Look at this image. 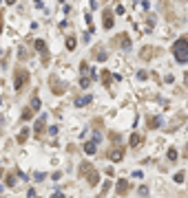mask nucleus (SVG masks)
<instances>
[{
  "label": "nucleus",
  "instance_id": "obj_2",
  "mask_svg": "<svg viewBox=\"0 0 188 198\" xmlns=\"http://www.w3.org/2000/svg\"><path fill=\"white\" fill-rule=\"evenodd\" d=\"M29 82V70L27 68H16L13 70V88L16 90H22Z\"/></svg>",
  "mask_w": 188,
  "mask_h": 198
},
{
  "label": "nucleus",
  "instance_id": "obj_26",
  "mask_svg": "<svg viewBox=\"0 0 188 198\" xmlns=\"http://www.w3.org/2000/svg\"><path fill=\"white\" fill-rule=\"evenodd\" d=\"M13 183H16V176L9 174V176H7V187H13Z\"/></svg>",
  "mask_w": 188,
  "mask_h": 198
},
{
  "label": "nucleus",
  "instance_id": "obj_34",
  "mask_svg": "<svg viewBox=\"0 0 188 198\" xmlns=\"http://www.w3.org/2000/svg\"><path fill=\"white\" fill-rule=\"evenodd\" d=\"M58 130H60L58 126H51V128H49V134H58Z\"/></svg>",
  "mask_w": 188,
  "mask_h": 198
},
{
  "label": "nucleus",
  "instance_id": "obj_42",
  "mask_svg": "<svg viewBox=\"0 0 188 198\" xmlns=\"http://www.w3.org/2000/svg\"><path fill=\"white\" fill-rule=\"evenodd\" d=\"M0 22H2V11H0Z\"/></svg>",
  "mask_w": 188,
  "mask_h": 198
},
{
  "label": "nucleus",
  "instance_id": "obj_14",
  "mask_svg": "<svg viewBox=\"0 0 188 198\" xmlns=\"http://www.w3.org/2000/svg\"><path fill=\"white\" fill-rule=\"evenodd\" d=\"M29 134H31V130H27V128H22V130H20V134H18V143H25V141L29 139Z\"/></svg>",
  "mask_w": 188,
  "mask_h": 198
},
{
  "label": "nucleus",
  "instance_id": "obj_6",
  "mask_svg": "<svg viewBox=\"0 0 188 198\" xmlns=\"http://www.w3.org/2000/svg\"><path fill=\"white\" fill-rule=\"evenodd\" d=\"M49 84H51V90H53L55 95H62V92L66 90V84H62L58 77H51V79H49Z\"/></svg>",
  "mask_w": 188,
  "mask_h": 198
},
{
  "label": "nucleus",
  "instance_id": "obj_1",
  "mask_svg": "<svg viewBox=\"0 0 188 198\" xmlns=\"http://www.w3.org/2000/svg\"><path fill=\"white\" fill-rule=\"evenodd\" d=\"M173 55H175V60L179 64H186L188 62V38L175 40V44H173Z\"/></svg>",
  "mask_w": 188,
  "mask_h": 198
},
{
  "label": "nucleus",
  "instance_id": "obj_21",
  "mask_svg": "<svg viewBox=\"0 0 188 198\" xmlns=\"http://www.w3.org/2000/svg\"><path fill=\"white\" fill-rule=\"evenodd\" d=\"M106 57H108V53H106V51H95V60H98V62H104Z\"/></svg>",
  "mask_w": 188,
  "mask_h": 198
},
{
  "label": "nucleus",
  "instance_id": "obj_7",
  "mask_svg": "<svg viewBox=\"0 0 188 198\" xmlns=\"http://www.w3.org/2000/svg\"><path fill=\"white\" fill-rule=\"evenodd\" d=\"M128 189H131V185H128V181H126V178H120V181H117V185H115V191L120 194V196L128 194Z\"/></svg>",
  "mask_w": 188,
  "mask_h": 198
},
{
  "label": "nucleus",
  "instance_id": "obj_19",
  "mask_svg": "<svg viewBox=\"0 0 188 198\" xmlns=\"http://www.w3.org/2000/svg\"><path fill=\"white\" fill-rule=\"evenodd\" d=\"M66 48H69V51H75V38L73 35L66 38Z\"/></svg>",
  "mask_w": 188,
  "mask_h": 198
},
{
  "label": "nucleus",
  "instance_id": "obj_36",
  "mask_svg": "<svg viewBox=\"0 0 188 198\" xmlns=\"http://www.w3.org/2000/svg\"><path fill=\"white\" fill-rule=\"evenodd\" d=\"M164 82H166V84H173V82H175V77H173V75H166V79H164Z\"/></svg>",
  "mask_w": 188,
  "mask_h": 198
},
{
  "label": "nucleus",
  "instance_id": "obj_37",
  "mask_svg": "<svg viewBox=\"0 0 188 198\" xmlns=\"http://www.w3.org/2000/svg\"><path fill=\"white\" fill-rule=\"evenodd\" d=\"M51 198H64V194L62 191H55V194H51Z\"/></svg>",
  "mask_w": 188,
  "mask_h": 198
},
{
  "label": "nucleus",
  "instance_id": "obj_40",
  "mask_svg": "<svg viewBox=\"0 0 188 198\" xmlns=\"http://www.w3.org/2000/svg\"><path fill=\"white\" fill-rule=\"evenodd\" d=\"M186 156H188V143H186Z\"/></svg>",
  "mask_w": 188,
  "mask_h": 198
},
{
  "label": "nucleus",
  "instance_id": "obj_30",
  "mask_svg": "<svg viewBox=\"0 0 188 198\" xmlns=\"http://www.w3.org/2000/svg\"><path fill=\"white\" fill-rule=\"evenodd\" d=\"M137 191H139V196H148V187H144V185H142V187H139Z\"/></svg>",
  "mask_w": 188,
  "mask_h": 198
},
{
  "label": "nucleus",
  "instance_id": "obj_4",
  "mask_svg": "<svg viewBox=\"0 0 188 198\" xmlns=\"http://www.w3.org/2000/svg\"><path fill=\"white\" fill-rule=\"evenodd\" d=\"M33 48H36L38 53H42V64L49 62V53H46V42L44 40H36L33 42Z\"/></svg>",
  "mask_w": 188,
  "mask_h": 198
},
{
  "label": "nucleus",
  "instance_id": "obj_10",
  "mask_svg": "<svg viewBox=\"0 0 188 198\" xmlns=\"http://www.w3.org/2000/svg\"><path fill=\"white\" fill-rule=\"evenodd\" d=\"M146 123H148V128H151V130H155V128H161V123H164V121H161V117H148Z\"/></svg>",
  "mask_w": 188,
  "mask_h": 198
},
{
  "label": "nucleus",
  "instance_id": "obj_32",
  "mask_svg": "<svg viewBox=\"0 0 188 198\" xmlns=\"http://www.w3.org/2000/svg\"><path fill=\"white\" fill-rule=\"evenodd\" d=\"M29 55V51H27V48H20V60H25Z\"/></svg>",
  "mask_w": 188,
  "mask_h": 198
},
{
  "label": "nucleus",
  "instance_id": "obj_11",
  "mask_svg": "<svg viewBox=\"0 0 188 198\" xmlns=\"http://www.w3.org/2000/svg\"><path fill=\"white\" fill-rule=\"evenodd\" d=\"M91 101H93V95H86V97H78V99H75V106H78V108H82V106H89Z\"/></svg>",
  "mask_w": 188,
  "mask_h": 198
},
{
  "label": "nucleus",
  "instance_id": "obj_5",
  "mask_svg": "<svg viewBox=\"0 0 188 198\" xmlns=\"http://www.w3.org/2000/svg\"><path fill=\"white\" fill-rule=\"evenodd\" d=\"M44 128H46V119H44V117H38L36 123H33V137L40 139V137L44 134Z\"/></svg>",
  "mask_w": 188,
  "mask_h": 198
},
{
  "label": "nucleus",
  "instance_id": "obj_43",
  "mask_svg": "<svg viewBox=\"0 0 188 198\" xmlns=\"http://www.w3.org/2000/svg\"><path fill=\"white\" fill-rule=\"evenodd\" d=\"M0 178H2V169H0Z\"/></svg>",
  "mask_w": 188,
  "mask_h": 198
},
{
  "label": "nucleus",
  "instance_id": "obj_29",
  "mask_svg": "<svg viewBox=\"0 0 188 198\" xmlns=\"http://www.w3.org/2000/svg\"><path fill=\"white\" fill-rule=\"evenodd\" d=\"M111 141H113V143H120V134H117V132H111Z\"/></svg>",
  "mask_w": 188,
  "mask_h": 198
},
{
  "label": "nucleus",
  "instance_id": "obj_23",
  "mask_svg": "<svg viewBox=\"0 0 188 198\" xmlns=\"http://www.w3.org/2000/svg\"><path fill=\"white\" fill-rule=\"evenodd\" d=\"M137 79H139V82H146V79H148V73H146V70H139V73H137Z\"/></svg>",
  "mask_w": 188,
  "mask_h": 198
},
{
  "label": "nucleus",
  "instance_id": "obj_45",
  "mask_svg": "<svg viewBox=\"0 0 188 198\" xmlns=\"http://www.w3.org/2000/svg\"><path fill=\"white\" fill-rule=\"evenodd\" d=\"M60 2H64V0H60Z\"/></svg>",
  "mask_w": 188,
  "mask_h": 198
},
{
  "label": "nucleus",
  "instance_id": "obj_15",
  "mask_svg": "<svg viewBox=\"0 0 188 198\" xmlns=\"http://www.w3.org/2000/svg\"><path fill=\"white\" fill-rule=\"evenodd\" d=\"M153 53H155V48H153V46H146L144 51H142V60H151Z\"/></svg>",
  "mask_w": 188,
  "mask_h": 198
},
{
  "label": "nucleus",
  "instance_id": "obj_27",
  "mask_svg": "<svg viewBox=\"0 0 188 198\" xmlns=\"http://www.w3.org/2000/svg\"><path fill=\"white\" fill-rule=\"evenodd\" d=\"M184 178H186V176L181 174V172H177V174H175V183H184Z\"/></svg>",
  "mask_w": 188,
  "mask_h": 198
},
{
  "label": "nucleus",
  "instance_id": "obj_8",
  "mask_svg": "<svg viewBox=\"0 0 188 198\" xmlns=\"http://www.w3.org/2000/svg\"><path fill=\"white\" fill-rule=\"evenodd\" d=\"M86 176H89V185H91V187H95V185L100 183V174H98L95 167H91V169L86 172Z\"/></svg>",
  "mask_w": 188,
  "mask_h": 198
},
{
  "label": "nucleus",
  "instance_id": "obj_12",
  "mask_svg": "<svg viewBox=\"0 0 188 198\" xmlns=\"http://www.w3.org/2000/svg\"><path fill=\"white\" fill-rule=\"evenodd\" d=\"M144 143V137L142 134H131V147H137Z\"/></svg>",
  "mask_w": 188,
  "mask_h": 198
},
{
  "label": "nucleus",
  "instance_id": "obj_31",
  "mask_svg": "<svg viewBox=\"0 0 188 198\" xmlns=\"http://www.w3.org/2000/svg\"><path fill=\"white\" fill-rule=\"evenodd\" d=\"M133 176H135V178H142V176H144V172H142V169H135V172H133Z\"/></svg>",
  "mask_w": 188,
  "mask_h": 198
},
{
  "label": "nucleus",
  "instance_id": "obj_16",
  "mask_svg": "<svg viewBox=\"0 0 188 198\" xmlns=\"http://www.w3.org/2000/svg\"><path fill=\"white\" fill-rule=\"evenodd\" d=\"M117 42H120V44H124L122 48H131V40H128V35L124 33V35H120V38H117Z\"/></svg>",
  "mask_w": 188,
  "mask_h": 198
},
{
  "label": "nucleus",
  "instance_id": "obj_39",
  "mask_svg": "<svg viewBox=\"0 0 188 198\" xmlns=\"http://www.w3.org/2000/svg\"><path fill=\"white\" fill-rule=\"evenodd\" d=\"M5 2H7V5H16V0H5Z\"/></svg>",
  "mask_w": 188,
  "mask_h": 198
},
{
  "label": "nucleus",
  "instance_id": "obj_17",
  "mask_svg": "<svg viewBox=\"0 0 188 198\" xmlns=\"http://www.w3.org/2000/svg\"><path fill=\"white\" fill-rule=\"evenodd\" d=\"M102 84H104L106 88L111 86V73H108V70H102Z\"/></svg>",
  "mask_w": 188,
  "mask_h": 198
},
{
  "label": "nucleus",
  "instance_id": "obj_3",
  "mask_svg": "<svg viewBox=\"0 0 188 198\" xmlns=\"http://www.w3.org/2000/svg\"><path fill=\"white\" fill-rule=\"evenodd\" d=\"M108 161H113V163H122L124 161V147H113V150H108Z\"/></svg>",
  "mask_w": 188,
  "mask_h": 198
},
{
  "label": "nucleus",
  "instance_id": "obj_24",
  "mask_svg": "<svg viewBox=\"0 0 188 198\" xmlns=\"http://www.w3.org/2000/svg\"><path fill=\"white\" fill-rule=\"evenodd\" d=\"M168 159L171 161H177V150H175V147H168Z\"/></svg>",
  "mask_w": 188,
  "mask_h": 198
},
{
  "label": "nucleus",
  "instance_id": "obj_41",
  "mask_svg": "<svg viewBox=\"0 0 188 198\" xmlns=\"http://www.w3.org/2000/svg\"><path fill=\"white\" fill-rule=\"evenodd\" d=\"M0 33H2V22H0Z\"/></svg>",
  "mask_w": 188,
  "mask_h": 198
},
{
  "label": "nucleus",
  "instance_id": "obj_9",
  "mask_svg": "<svg viewBox=\"0 0 188 198\" xmlns=\"http://www.w3.org/2000/svg\"><path fill=\"white\" fill-rule=\"evenodd\" d=\"M102 24H104V29H113V11L104 9V13H102Z\"/></svg>",
  "mask_w": 188,
  "mask_h": 198
},
{
  "label": "nucleus",
  "instance_id": "obj_25",
  "mask_svg": "<svg viewBox=\"0 0 188 198\" xmlns=\"http://www.w3.org/2000/svg\"><path fill=\"white\" fill-rule=\"evenodd\" d=\"M80 86H82V88H89V86H91V77H82V79H80Z\"/></svg>",
  "mask_w": 188,
  "mask_h": 198
},
{
  "label": "nucleus",
  "instance_id": "obj_35",
  "mask_svg": "<svg viewBox=\"0 0 188 198\" xmlns=\"http://www.w3.org/2000/svg\"><path fill=\"white\" fill-rule=\"evenodd\" d=\"M27 196H29V198H38V194H36V189H29V191H27Z\"/></svg>",
  "mask_w": 188,
  "mask_h": 198
},
{
  "label": "nucleus",
  "instance_id": "obj_33",
  "mask_svg": "<svg viewBox=\"0 0 188 198\" xmlns=\"http://www.w3.org/2000/svg\"><path fill=\"white\" fill-rule=\"evenodd\" d=\"M80 70H82V73H89L91 68H89V64H86V62H82V66H80Z\"/></svg>",
  "mask_w": 188,
  "mask_h": 198
},
{
  "label": "nucleus",
  "instance_id": "obj_28",
  "mask_svg": "<svg viewBox=\"0 0 188 198\" xmlns=\"http://www.w3.org/2000/svg\"><path fill=\"white\" fill-rule=\"evenodd\" d=\"M100 141H102V134H100V132H95V134H93V143H95V145H98Z\"/></svg>",
  "mask_w": 188,
  "mask_h": 198
},
{
  "label": "nucleus",
  "instance_id": "obj_44",
  "mask_svg": "<svg viewBox=\"0 0 188 198\" xmlns=\"http://www.w3.org/2000/svg\"><path fill=\"white\" fill-rule=\"evenodd\" d=\"M0 55H2V48H0Z\"/></svg>",
  "mask_w": 188,
  "mask_h": 198
},
{
  "label": "nucleus",
  "instance_id": "obj_38",
  "mask_svg": "<svg viewBox=\"0 0 188 198\" xmlns=\"http://www.w3.org/2000/svg\"><path fill=\"white\" fill-rule=\"evenodd\" d=\"M184 79H186V86H188V70L184 73Z\"/></svg>",
  "mask_w": 188,
  "mask_h": 198
},
{
  "label": "nucleus",
  "instance_id": "obj_13",
  "mask_svg": "<svg viewBox=\"0 0 188 198\" xmlns=\"http://www.w3.org/2000/svg\"><path fill=\"white\" fill-rule=\"evenodd\" d=\"M95 150H98V145L93 143V141H86V143H84V152H86L89 156H91V154H95Z\"/></svg>",
  "mask_w": 188,
  "mask_h": 198
},
{
  "label": "nucleus",
  "instance_id": "obj_18",
  "mask_svg": "<svg viewBox=\"0 0 188 198\" xmlns=\"http://www.w3.org/2000/svg\"><path fill=\"white\" fill-rule=\"evenodd\" d=\"M91 167H93V165H91V163H86V161H84V163H80V176H86V172H89Z\"/></svg>",
  "mask_w": 188,
  "mask_h": 198
},
{
  "label": "nucleus",
  "instance_id": "obj_22",
  "mask_svg": "<svg viewBox=\"0 0 188 198\" xmlns=\"http://www.w3.org/2000/svg\"><path fill=\"white\" fill-rule=\"evenodd\" d=\"M40 106H42V104H40V99L33 97V99H31V110H40Z\"/></svg>",
  "mask_w": 188,
  "mask_h": 198
},
{
  "label": "nucleus",
  "instance_id": "obj_20",
  "mask_svg": "<svg viewBox=\"0 0 188 198\" xmlns=\"http://www.w3.org/2000/svg\"><path fill=\"white\" fill-rule=\"evenodd\" d=\"M22 119H25V121L33 119V110H31V108H25V110H22Z\"/></svg>",
  "mask_w": 188,
  "mask_h": 198
}]
</instances>
